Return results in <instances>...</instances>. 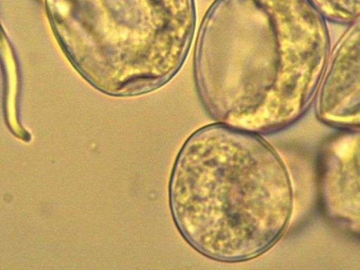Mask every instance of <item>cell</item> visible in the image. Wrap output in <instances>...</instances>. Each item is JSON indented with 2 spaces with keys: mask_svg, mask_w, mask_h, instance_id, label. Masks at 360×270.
<instances>
[{
  "mask_svg": "<svg viewBox=\"0 0 360 270\" xmlns=\"http://www.w3.org/2000/svg\"><path fill=\"white\" fill-rule=\"evenodd\" d=\"M310 1L326 20L345 25L359 20V0Z\"/></svg>",
  "mask_w": 360,
  "mask_h": 270,
  "instance_id": "obj_6",
  "label": "cell"
},
{
  "mask_svg": "<svg viewBox=\"0 0 360 270\" xmlns=\"http://www.w3.org/2000/svg\"><path fill=\"white\" fill-rule=\"evenodd\" d=\"M169 204L176 229L220 260L259 254L276 240L291 206L286 172L256 134L221 123L193 132L173 165Z\"/></svg>",
  "mask_w": 360,
  "mask_h": 270,
  "instance_id": "obj_2",
  "label": "cell"
},
{
  "mask_svg": "<svg viewBox=\"0 0 360 270\" xmlns=\"http://www.w3.org/2000/svg\"><path fill=\"white\" fill-rule=\"evenodd\" d=\"M328 146L319 168L323 203L332 218L349 224L359 210V134L348 130Z\"/></svg>",
  "mask_w": 360,
  "mask_h": 270,
  "instance_id": "obj_5",
  "label": "cell"
},
{
  "mask_svg": "<svg viewBox=\"0 0 360 270\" xmlns=\"http://www.w3.org/2000/svg\"><path fill=\"white\" fill-rule=\"evenodd\" d=\"M69 53L97 91L145 94L181 69L195 27L194 0H66Z\"/></svg>",
  "mask_w": 360,
  "mask_h": 270,
  "instance_id": "obj_3",
  "label": "cell"
},
{
  "mask_svg": "<svg viewBox=\"0 0 360 270\" xmlns=\"http://www.w3.org/2000/svg\"><path fill=\"white\" fill-rule=\"evenodd\" d=\"M326 20L310 0H216L198 30L193 78L219 123L270 133L314 101L330 51Z\"/></svg>",
  "mask_w": 360,
  "mask_h": 270,
  "instance_id": "obj_1",
  "label": "cell"
},
{
  "mask_svg": "<svg viewBox=\"0 0 360 270\" xmlns=\"http://www.w3.org/2000/svg\"><path fill=\"white\" fill-rule=\"evenodd\" d=\"M359 20L350 25L330 53L314 101L318 117L344 130L359 124Z\"/></svg>",
  "mask_w": 360,
  "mask_h": 270,
  "instance_id": "obj_4",
  "label": "cell"
}]
</instances>
